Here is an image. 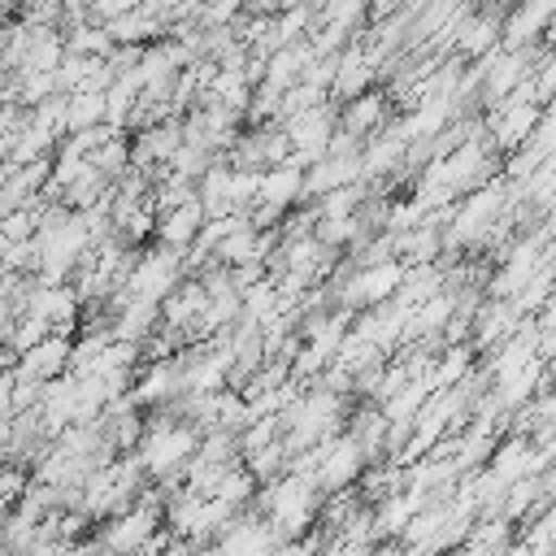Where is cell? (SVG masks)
<instances>
[{
	"mask_svg": "<svg viewBox=\"0 0 556 556\" xmlns=\"http://www.w3.org/2000/svg\"><path fill=\"white\" fill-rule=\"evenodd\" d=\"M191 447H195V434H191L187 426H156V430L143 439V452H139V460H143L148 469L165 473V469L182 465V460L191 456Z\"/></svg>",
	"mask_w": 556,
	"mask_h": 556,
	"instance_id": "1",
	"label": "cell"
},
{
	"mask_svg": "<svg viewBox=\"0 0 556 556\" xmlns=\"http://www.w3.org/2000/svg\"><path fill=\"white\" fill-rule=\"evenodd\" d=\"M265 504H269L274 526H282V530H300V526L308 521V513H313V491H308L304 478H287V482H274V486H269Z\"/></svg>",
	"mask_w": 556,
	"mask_h": 556,
	"instance_id": "2",
	"label": "cell"
},
{
	"mask_svg": "<svg viewBox=\"0 0 556 556\" xmlns=\"http://www.w3.org/2000/svg\"><path fill=\"white\" fill-rule=\"evenodd\" d=\"M178 287V261H174V252H148L139 265H135V274H130V291L139 295V300H165L169 291Z\"/></svg>",
	"mask_w": 556,
	"mask_h": 556,
	"instance_id": "3",
	"label": "cell"
},
{
	"mask_svg": "<svg viewBox=\"0 0 556 556\" xmlns=\"http://www.w3.org/2000/svg\"><path fill=\"white\" fill-rule=\"evenodd\" d=\"M330 139H334V130H330V117H326V109H300L295 117H291V126H287V143L300 152V156H326V148H330Z\"/></svg>",
	"mask_w": 556,
	"mask_h": 556,
	"instance_id": "4",
	"label": "cell"
},
{
	"mask_svg": "<svg viewBox=\"0 0 556 556\" xmlns=\"http://www.w3.org/2000/svg\"><path fill=\"white\" fill-rule=\"evenodd\" d=\"M400 265H369V269H361L352 282H348V291H343V300H352V304H382L387 295H395L400 291Z\"/></svg>",
	"mask_w": 556,
	"mask_h": 556,
	"instance_id": "5",
	"label": "cell"
},
{
	"mask_svg": "<svg viewBox=\"0 0 556 556\" xmlns=\"http://www.w3.org/2000/svg\"><path fill=\"white\" fill-rule=\"evenodd\" d=\"M300 191H304V174L295 165H269L261 174V182H256V200L265 208H274V213H282Z\"/></svg>",
	"mask_w": 556,
	"mask_h": 556,
	"instance_id": "6",
	"label": "cell"
},
{
	"mask_svg": "<svg viewBox=\"0 0 556 556\" xmlns=\"http://www.w3.org/2000/svg\"><path fill=\"white\" fill-rule=\"evenodd\" d=\"M361 460H365V452L356 447V439H343V443H334V447H326V452L317 456V482H326V486H348V482L361 473Z\"/></svg>",
	"mask_w": 556,
	"mask_h": 556,
	"instance_id": "7",
	"label": "cell"
},
{
	"mask_svg": "<svg viewBox=\"0 0 556 556\" xmlns=\"http://www.w3.org/2000/svg\"><path fill=\"white\" fill-rule=\"evenodd\" d=\"M534 126H539V104H517V100H508V104L500 109L495 139H500L504 148H513V143L530 139V135H534Z\"/></svg>",
	"mask_w": 556,
	"mask_h": 556,
	"instance_id": "8",
	"label": "cell"
},
{
	"mask_svg": "<svg viewBox=\"0 0 556 556\" xmlns=\"http://www.w3.org/2000/svg\"><path fill=\"white\" fill-rule=\"evenodd\" d=\"M200 222H204V208H200L195 200H187V204H178V208L161 222V235H165V243H169V248H182L187 239H195Z\"/></svg>",
	"mask_w": 556,
	"mask_h": 556,
	"instance_id": "9",
	"label": "cell"
},
{
	"mask_svg": "<svg viewBox=\"0 0 556 556\" xmlns=\"http://www.w3.org/2000/svg\"><path fill=\"white\" fill-rule=\"evenodd\" d=\"M526 74H530V70H526V56H521V52H504V56H495L491 70H486V91H491V96H508Z\"/></svg>",
	"mask_w": 556,
	"mask_h": 556,
	"instance_id": "10",
	"label": "cell"
},
{
	"mask_svg": "<svg viewBox=\"0 0 556 556\" xmlns=\"http://www.w3.org/2000/svg\"><path fill=\"white\" fill-rule=\"evenodd\" d=\"M152 534V513H130L109 530V547L113 552H139V543Z\"/></svg>",
	"mask_w": 556,
	"mask_h": 556,
	"instance_id": "11",
	"label": "cell"
},
{
	"mask_svg": "<svg viewBox=\"0 0 556 556\" xmlns=\"http://www.w3.org/2000/svg\"><path fill=\"white\" fill-rule=\"evenodd\" d=\"M378 113H382V100H378V96H361V100L348 104V113H343V130H348V135H365V130L378 122Z\"/></svg>",
	"mask_w": 556,
	"mask_h": 556,
	"instance_id": "12",
	"label": "cell"
},
{
	"mask_svg": "<svg viewBox=\"0 0 556 556\" xmlns=\"http://www.w3.org/2000/svg\"><path fill=\"white\" fill-rule=\"evenodd\" d=\"M495 35H500V26H495V22H486V17H478V22H469V26L460 30V39H456V43H460L465 52H473V56H478V52H486V48L495 43Z\"/></svg>",
	"mask_w": 556,
	"mask_h": 556,
	"instance_id": "13",
	"label": "cell"
}]
</instances>
